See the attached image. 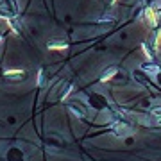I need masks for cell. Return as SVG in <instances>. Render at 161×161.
I'll return each instance as SVG.
<instances>
[{
    "label": "cell",
    "mask_w": 161,
    "mask_h": 161,
    "mask_svg": "<svg viewBox=\"0 0 161 161\" xmlns=\"http://www.w3.org/2000/svg\"><path fill=\"white\" fill-rule=\"evenodd\" d=\"M145 18H147V21H149L150 25H156V23H158L156 11H154V9H147V11H145Z\"/></svg>",
    "instance_id": "1"
},
{
    "label": "cell",
    "mask_w": 161,
    "mask_h": 161,
    "mask_svg": "<svg viewBox=\"0 0 161 161\" xmlns=\"http://www.w3.org/2000/svg\"><path fill=\"white\" fill-rule=\"evenodd\" d=\"M115 75H117V68H109V70H107V74H106L100 80H102V82H107L109 79H113Z\"/></svg>",
    "instance_id": "2"
},
{
    "label": "cell",
    "mask_w": 161,
    "mask_h": 161,
    "mask_svg": "<svg viewBox=\"0 0 161 161\" xmlns=\"http://www.w3.org/2000/svg\"><path fill=\"white\" fill-rule=\"evenodd\" d=\"M48 48H50V50H66V43H58V45L48 43Z\"/></svg>",
    "instance_id": "3"
},
{
    "label": "cell",
    "mask_w": 161,
    "mask_h": 161,
    "mask_svg": "<svg viewBox=\"0 0 161 161\" xmlns=\"http://www.w3.org/2000/svg\"><path fill=\"white\" fill-rule=\"evenodd\" d=\"M5 75H23V70H20V68H13V70H7Z\"/></svg>",
    "instance_id": "4"
}]
</instances>
